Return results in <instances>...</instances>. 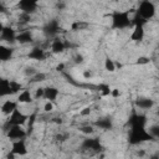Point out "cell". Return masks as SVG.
<instances>
[{
  "label": "cell",
  "mask_w": 159,
  "mask_h": 159,
  "mask_svg": "<svg viewBox=\"0 0 159 159\" xmlns=\"http://www.w3.org/2000/svg\"><path fill=\"white\" fill-rule=\"evenodd\" d=\"M129 134H128V142L130 145H138L143 142L153 140V135L145 130V125H133L129 127Z\"/></svg>",
  "instance_id": "1"
},
{
  "label": "cell",
  "mask_w": 159,
  "mask_h": 159,
  "mask_svg": "<svg viewBox=\"0 0 159 159\" xmlns=\"http://www.w3.org/2000/svg\"><path fill=\"white\" fill-rule=\"evenodd\" d=\"M130 11H120V10H114L111 14L112 19V25L111 27L114 30H123L132 27V19L129 17Z\"/></svg>",
  "instance_id": "2"
},
{
  "label": "cell",
  "mask_w": 159,
  "mask_h": 159,
  "mask_svg": "<svg viewBox=\"0 0 159 159\" xmlns=\"http://www.w3.org/2000/svg\"><path fill=\"white\" fill-rule=\"evenodd\" d=\"M137 14L148 21L155 16V5L150 0H142L137 9Z\"/></svg>",
  "instance_id": "3"
},
{
  "label": "cell",
  "mask_w": 159,
  "mask_h": 159,
  "mask_svg": "<svg viewBox=\"0 0 159 159\" xmlns=\"http://www.w3.org/2000/svg\"><path fill=\"white\" fill-rule=\"evenodd\" d=\"M26 120H27V116L24 114L22 112H20V111L16 108V109L12 111L11 114H9V118L6 119V122H5V124H4L2 128H4V130L6 132L11 125H22V124L26 123Z\"/></svg>",
  "instance_id": "4"
},
{
  "label": "cell",
  "mask_w": 159,
  "mask_h": 159,
  "mask_svg": "<svg viewBox=\"0 0 159 159\" xmlns=\"http://www.w3.org/2000/svg\"><path fill=\"white\" fill-rule=\"evenodd\" d=\"M61 30H62V29H61L60 22H58L57 19H52V20L47 21V22L43 25V27H42V32H43L45 36H46L47 39H50V40L53 39V37H56V36H58V34L62 32Z\"/></svg>",
  "instance_id": "5"
},
{
  "label": "cell",
  "mask_w": 159,
  "mask_h": 159,
  "mask_svg": "<svg viewBox=\"0 0 159 159\" xmlns=\"http://www.w3.org/2000/svg\"><path fill=\"white\" fill-rule=\"evenodd\" d=\"M73 45L70 42V41H63L61 37L56 36L53 39H51V43H50V48H51V52L52 53H61L63 52L66 48H70L72 47Z\"/></svg>",
  "instance_id": "6"
},
{
  "label": "cell",
  "mask_w": 159,
  "mask_h": 159,
  "mask_svg": "<svg viewBox=\"0 0 159 159\" xmlns=\"http://www.w3.org/2000/svg\"><path fill=\"white\" fill-rule=\"evenodd\" d=\"M16 7L21 10V12L32 15L39 7V0H19Z\"/></svg>",
  "instance_id": "7"
},
{
  "label": "cell",
  "mask_w": 159,
  "mask_h": 159,
  "mask_svg": "<svg viewBox=\"0 0 159 159\" xmlns=\"http://www.w3.org/2000/svg\"><path fill=\"white\" fill-rule=\"evenodd\" d=\"M81 148L83 150H92V152H101L103 150V145L101 144L99 138H84L81 143Z\"/></svg>",
  "instance_id": "8"
},
{
  "label": "cell",
  "mask_w": 159,
  "mask_h": 159,
  "mask_svg": "<svg viewBox=\"0 0 159 159\" xmlns=\"http://www.w3.org/2000/svg\"><path fill=\"white\" fill-rule=\"evenodd\" d=\"M6 135L9 139L16 140V139H21V138H26L27 133L25 129L21 128V125H11L7 130H6Z\"/></svg>",
  "instance_id": "9"
},
{
  "label": "cell",
  "mask_w": 159,
  "mask_h": 159,
  "mask_svg": "<svg viewBox=\"0 0 159 159\" xmlns=\"http://www.w3.org/2000/svg\"><path fill=\"white\" fill-rule=\"evenodd\" d=\"M0 41H5L7 43L16 42V31L11 26H4L0 34Z\"/></svg>",
  "instance_id": "10"
},
{
  "label": "cell",
  "mask_w": 159,
  "mask_h": 159,
  "mask_svg": "<svg viewBox=\"0 0 159 159\" xmlns=\"http://www.w3.org/2000/svg\"><path fill=\"white\" fill-rule=\"evenodd\" d=\"M147 124V116L145 114H140V113H137V112H132L128 122H127V125L128 127H133V125H145Z\"/></svg>",
  "instance_id": "11"
},
{
  "label": "cell",
  "mask_w": 159,
  "mask_h": 159,
  "mask_svg": "<svg viewBox=\"0 0 159 159\" xmlns=\"http://www.w3.org/2000/svg\"><path fill=\"white\" fill-rule=\"evenodd\" d=\"M11 154H14V155H26V154H27L25 138L14 140L12 148H11Z\"/></svg>",
  "instance_id": "12"
},
{
  "label": "cell",
  "mask_w": 159,
  "mask_h": 159,
  "mask_svg": "<svg viewBox=\"0 0 159 159\" xmlns=\"http://www.w3.org/2000/svg\"><path fill=\"white\" fill-rule=\"evenodd\" d=\"M27 57L35 61H43L47 57V53L45 51V48H42L41 46H35L30 50V52L27 53Z\"/></svg>",
  "instance_id": "13"
},
{
  "label": "cell",
  "mask_w": 159,
  "mask_h": 159,
  "mask_svg": "<svg viewBox=\"0 0 159 159\" xmlns=\"http://www.w3.org/2000/svg\"><path fill=\"white\" fill-rule=\"evenodd\" d=\"M16 42L25 45V43H31L34 42V35L30 30H22L20 34H16Z\"/></svg>",
  "instance_id": "14"
},
{
  "label": "cell",
  "mask_w": 159,
  "mask_h": 159,
  "mask_svg": "<svg viewBox=\"0 0 159 159\" xmlns=\"http://www.w3.org/2000/svg\"><path fill=\"white\" fill-rule=\"evenodd\" d=\"M11 86H10V80L0 77V97H6L11 96Z\"/></svg>",
  "instance_id": "15"
},
{
  "label": "cell",
  "mask_w": 159,
  "mask_h": 159,
  "mask_svg": "<svg viewBox=\"0 0 159 159\" xmlns=\"http://www.w3.org/2000/svg\"><path fill=\"white\" fill-rule=\"evenodd\" d=\"M144 39V29L143 25H134V30L130 35V40L134 42H142Z\"/></svg>",
  "instance_id": "16"
},
{
  "label": "cell",
  "mask_w": 159,
  "mask_h": 159,
  "mask_svg": "<svg viewBox=\"0 0 159 159\" xmlns=\"http://www.w3.org/2000/svg\"><path fill=\"white\" fill-rule=\"evenodd\" d=\"M94 125L98 127L99 129H103V130H111L113 128V120L109 117H104V118H101V119L96 120Z\"/></svg>",
  "instance_id": "17"
},
{
  "label": "cell",
  "mask_w": 159,
  "mask_h": 159,
  "mask_svg": "<svg viewBox=\"0 0 159 159\" xmlns=\"http://www.w3.org/2000/svg\"><path fill=\"white\" fill-rule=\"evenodd\" d=\"M14 48L11 47H7V46H4V45H0V61L5 62V61H10L14 56Z\"/></svg>",
  "instance_id": "18"
},
{
  "label": "cell",
  "mask_w": 159,
  "mask_h": 159,
  "mask_svg": "<svg viewBox=\"0 0 159 159\" xmlns=\"http://www.w3.org/2000/svg\"><path fill=\"white\" fill-rule=\"evenodd\" d=\"M60 94V89H57L56 87H45L43 88V98H46L47 101H51V102H53L56 98H57V96Z\"/></svg>",
  "instance_id": "19"
},
{
  "label": "cell",
  "mask_w": 159,
  "mask_h": 159,
  "mask_svg": "<svg viewBox=\"0 0 159 159\" xmlns=\"http://www.w3.org/2000/svg\"><path fill=\"white\" fill-rule=\"evenodd\" d=\"M134 104H135V107H138L140 109H150L155 104V102L150 98H138V99H135Z\"/></svg>",
  "instance_id": "20"
},
{
  "label": "cell",
  "mask_w": 159,
  "mask_h": 159,
  "mask_svg": "<svg viewBox=\"0 0 159 159\" xmlns=\"http://www.w3.org/2000/svg\"><path fill=\"white\" fill-rule=\"evenodd\" d=\"M16 108H17V101L15 102V101L7 99V101H5V102L2 103V106H1V112H2L4 114L9 116V114H11L12 111L16 109Z\"/></svg>",
  "instance_id": "21"
},
{
  "label": "cell",
  "mask_w": 159,
  "mask_h": 159,
  "mask_svg": "<svg viewBox=\"0 0 159 159\" xmlns=\"http://www.w3.org/2000/svg\"><path fill=\"white\" fill-rule=\"evenodd\" d=\"M32 101L30 89H22L17 96V103H32Z\"/></svg>",
  "instance_id": "22"
},
{
  "label": "cell",
  "mask_w": 159,
  "mask_h": 159,
  "mask_svg": "<svg viewBox=\"0 0 159 159\" xmlns=\"http://www.w3.org/2000/svg\"><path fill=\"white\" fill-rule=\"evenodd\" d=\"M45 80H46V73H43V72H36L34 76L30 77L29 83H40V82H43Z\"/></svg>",
  "instance_id": "23"
},
{
  "label": "cell",
  "mask_w": 159,
  "mask_h": 159,
  "mask_svg": "<svg viewBox=\"0 0 159 159\" xmlns=\"http://www.w3.org/2000/svg\"><path fill=\"white\" fill-rule=\"evenodd\" d=\"M104 68L108 72H114L116 71V63H114V61L112 58H109V57H106V60H104Z\"/></svg>",
  "instance_id": "24"
},
{
  "label": "cell",
  "mask_w": 159,
  "mask_h": 159,
  "mask_svg": "<svg viewBox=\"0 0 159 159\" xmlns=\"http://www.w3.org/2000/svg\"><path fill=\"white\" fill-rule=\"evenodd\" d=\"M88 26V22H84V21H81V20H77L75 22H72L71 25V29L72 30H82V29H86Z\"/></svg>",
  "instance_id": "25"
},
{
  "label": "cell",
  "mask_w": 159,
  "mask_h": 159,
  "mask_svg": "<svg viewBox=\"0 0 159 159\" xmlns=\"http://www.w3.org/2000/svg\"><path fill=\"white\" fill-rule=\"evenodd\" d=\"M96 88H98V91L101 92V94H102V96H109V94H111V88H109V86H108V84L102 83V84L96 86Z\"/></svg>",
  "instance_id": "26"
},
{
  "label": "cell",
  "mask_w": 159,
  "mask_h": 159,
  "mask_svg": "<svg viewBox=\"0 0 159 159\" xmlns=\"http://www.w3.org/2000/svg\"><path fill=\"white\" fill-rule=\"evenodd\" d=\"M10 86H11L12 94H15V93H17V92H20L22 89V84L19 83V82H15V81H10Z\"/></svg>",
  "instance_id": "27"
},
{
  "label": "cell",
  "mask_w": 159,
  "mask_h": 159,
  "mask_svg": "<svg viewBox=\"0 0 159 159\" xmlns=\"http://www.w3.org/2000/svg\"><path fill=\"white\" fill-rule=\"evenodd\" d=\"M30 21H31V15L25 14V12H21V17H19V22L21 25H24V24H27Z\"/></svg>",
  "instance_id": "28"
},
{
  "label": "cell",
  "mask_w": 159,
  "mask_h": 159,
  "mask_svg": "<svg viewBox=\"0 0 159 159\" xmlns=\"http://www.w3.org/2000/svg\"><path fill=\"white\" fill-rule=\"evenodd\" d=\"M149 133L153 135V138H159V125H152L149 128Z\"/></svg>",
  "instance_id": "29"
},
{
  "label": "cell",
  "mask_w": 159,
  "mask_h": 159,
  "mask_svg": "<svg viewBox=\"0 0 159 159\" xmlns=\"http://www.w3.org/2000/svg\"><path fill=\"white\" fill-rule=\"evenodd\" d=\"M80 130H81L82 133H84V134H92V133L94 132V129H93L92 125H83V127L80 128Z\"/></svg>",
  "instance_id": "30"
},
{
  "label": "cell",
  "mask_w": 159,
  "mask_h": 159,
  "mask_svg": "<svg viewBox=\"0 0 159 159\" xmlns=\"http://www.w3.org/2000/svg\"><path fill=\"white\" fill-rule=\"evenodd\" d=\"M149 62H150L149 57H145V56H140V57L137 60V65H147V63H149Z\"/></svg>",
  "instance_id": "31"
},
{
  "label": "cell",
  "mask_w": 159,
  "mask_h": 159,
  "mask_svg": "<svg viewBox=\"0 0 159 159\" xmlns=\"http://www.w3.org/2000/svg\"><path fill=\"white\" fill-rule=\"evenodd\" d=\"M53 109V103L51 102V101H47L46 103H45V106H43V111L45 112H51Z\"/></svg>",
  "instance_id": "32"
},
{
  "label": "cell",
  "mask_w": 159,
  "mask_h": 159,
  "mask_svg": "<svg viewBox=\"0 0 159 159\" xmlns=\"http://www.w3.org/2000/svg\"><path fill=\"white\" fill-rule=\"evenodd\" d=\"M56 9L57 10H65L66 9V2L63 0H57L56 2Z\"/></svg>",
  "instance_id": "33"
},
{
  "label": "cell",
  "mask_w": 159,
  "mask_h": 159,
  "mask_svg": "<svg viewBox=\"0 0 159 159\" xmlns=\"http://www.w3.org/2000/svg\"><path fill=\"white\" fill-rule=\"evenodd\" d=\"M36 72H37V71H36L34 67H27V68L25 70V75H26V76H30V77L34 76Z\"/></svg>",
  "instance_id": "34"
},
{
  "label": "cell",
  "mask_w": 159,
  "mask_h": 159,
  "mask_svg": "<svg viewBox=\"0 0 159 159\" xmlns=\"http://www.w3.org/2000/svg\"><path fill=\"white\" fill-rule=\"evenodd\" d=\"M42 97H43V88H37L36 93H35V98L39 99V98H42Z\"/></svg>",
  "instance_id": "35"
},
{
  "label": "cell",
  "mask_w": 159,
  "mask_h": 159,
  "mask_svg": "<svg viewBox=\"0 0 159 159\" xmlns=\"http://www.w3.org/2000/svg\"><path fill=\"white\" fill-rule=\"evenodd\" d=\"M109 96H112L113 98H117V97L120 96V92H119L118 88H113V89H111V94Z\"/></svg>",
  "instance_id": "36"
},
{
  "label": "cell",
  "mask_w": 159,
  "mask_h": 159,
  "mask_svg": "<svg viewBox=\"0 0 159 159\" xmlns=\"http://www.w3.org/2000/svg\"><path fill=\"white\" fill-rule=\"evenodd\" d=\"M67 138H68V134H58V135H56V139L60 140V142H63Z\"/></svg>",
  "instance_id": "37"
},
{
  "label": "cell",
  "mask_w": 159,
  "mask_h": 159,
  "mask_svg": "<svg viewBox=\"0 0 159 159\" xmlns=\"http://www.w3.org/2000/svg\"><path fill=\"white\" fill-rule=\"evenodd\" d=\"M91 113V108L89 107H86L83 108V111H81V116H88Z\"/></svg>",
  "instance_id": "38"
},
{
  "label": "cell",
  "mask_w": 159,
  "mask_h": 159,
  "mask_svg": "<svg viewBox=\"0 0 159 159\" xmlns=\"http://www.w3.org/2000/svg\"><path fill=\"white\" fill-rule=\"evenodd\" d=\"M6 11H7V7H6V6L0 1V14H5Z\"/></svg>",
  "instance_id": "39"
},
{
  "label": "cell",
  "mask_w": 159,
  "mask_h": 159,
  "mask_svg": "<svg viewBox=\"0 0 159 159\" xmlns=\"http://www.w3.org/2000/svg\"><path fill=\"white\" fill-rule=\"evenodd\" d=\"M75 58H76V60H75L76 63H81V62H83V57H82V55H77Z\"/></svg>",
  "instance_id": "40"
},
{
  "label": "cell",
  "mask_w": 159,
  "mask_h": 159,
  "mask_svg": "<svg viewBox=\"0 0 159 159\" xmlns=\"http://www.w3.org/2000/svg\"><path fill=\"white\" fill-rule=\"evenodd\" d=\"M63 68H65V63H60V65H57V67H56L57 71H62Z\"/></svg>",
  "instance_id": "41"
},
{
  "label": "cell",
  "mask_w": 159,
  "mask_h": 159,
  "mask_svg": "<svg viewBox=\"0 0 159 159\" xmlns=\"http://www.w3.org/2000/svg\"><path fill=\"white\" fill-rule=\"evenodd\" d=\"M52 120H53V122H55V123H57V124H61V123H62V120H61V119H60V118H53V119H52Z\"/></svg>",
  "instance_id": "42"
},
{
  "label": "cell",
  "mask_w": 159,
  "mask_h": 159,
  "mask_svg": "<svg viewBox=\"0 0 159 159\" xmlns=\"http://www.w3.org/2000/svg\"><path fill=\"white\" fill-rule=\"evenodd\" d=\"M91 75H92V73H91V72H88V71H87V72H84V73H83V76H84V77H89V76H91Z\"/></svg>",
  "instance_id": "43"
},
{
  "label": "cell",
  "mask_w": 159,
  "mask_h": 159,
  "mask_svg": "<svg viewBox=\"0 0 159 159\" xmlns=\"http://www.w3.org/2000/svg\"><path fill=\"white\" fill-rule=\"evenodd\" d=\"M2 29H4V25H2V22L0 21V34H1V31H2Z\"/></svg>",
  "instance_id": "44"
},
{
  "label": "cell",
  "mask_w": 159,
  "mask_h": 159,
  "mask_svg": "<svg viewBox=\"0 0 159 159\" xmlns=\"http://www.w3.org/2000/svg\"><path fill=\"white\" fill-rule=\"evenodd\" d=\"M0 1H1V0H0Z\"/></svg>",
  "instance_id": "45"
}]
</instances>
